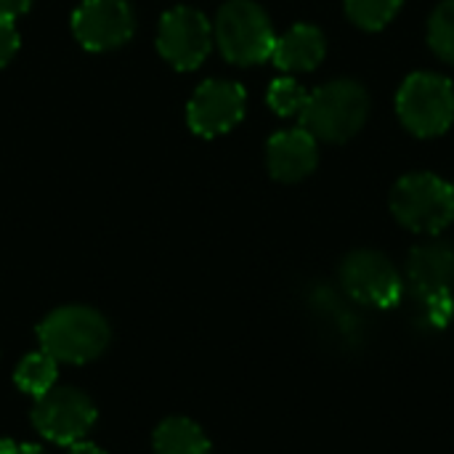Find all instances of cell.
Returning a JSON list of instances; mask_svg holds the SVG:
<instances>
[{
	"label": "cell",
	"mask_w": 454,
	"mask_h": 454,
	"mask_svg": "<svg viewBox=\"0 0 454 454\" xmlns=\"http://www.w3.org/2000/svg\"><path fill=\"white\" fill-rule=\"evenodd\" d=\"M325 53L327 43L322 29L314 24H298L274 43L271 59L285 72H311L322 64Z\"/></svg>",
	"instance_id": "obj_13"
},
{
	"label": "cell",
	"mask_w": 454,
	"mask_h": 454,
	"mask_svg": "<svg viewBox=\"0 0 454 454\" xmlns=\"http://www.w3.org/2000/svg\"><path fill=\"white\" fill-rule=\"evenodd\" d=\"M154 454H210V442L197 423L168 418L154 431Z\"/></svg>",
	"instance_id": "obj_14"
},
{
	"label": "cell",
	"mask_w": 454,
	"mask_h": 454,
	"mask_svg": "<svg viewBox=\"0 0 454 454\" xmlns=\"http://www.w3.org/2000/svg\"><path fill=\"white\" fill-rule=\"evenodd\" d=\"M306 98H309V93L290 77H279L269 88V106L282 117L301 114V109L306 106Z\"/></svg>",
	"instance_id": "obj_18"
},
{
	"label": "cell",
	"mask_w": 454,
	"mask_h": 454,
	"mask_svg": "<svg viewBox=\"0 0 454 454\" xmlns=\"http://www.w3.org/2000/svg\"><path fill=\"white\" fill-rule=\"evenodd\" d=\"M32 5V0H0V19H16L21 16L27 8Z\"/></svg>",
	"instance_id": "obj_20"
},
{
	"label": "cell",
	"mask_w": 454,
	"mask_h": 454,
	"mask_svg": "<svg viewBox=\"0 0 454 454\" xmlns=\"http://www.w3.org/2000/svg\"><path fill=\"white\" fill-rule=\"evenodd\" d=\"M19 51V32L11 19H0V67H5Z\"/></svg>",
	"instance_id": "obj_19"
},
{
	"label": "cell",
	"mask_w": 454,
	"mask_h": 454,
	"mask_svg": "<svg viewBox=\"0 0 454 454\" xmlns=\"http://www.w3.org/2000/svg\"><path fill=\"white\" fill-rule=\"evenodd\" d=\"M266 160H269V170L277 181H282V184L303 181L306 176H311L317 170V162H319L317 138L303 128L282 130V133L271 136Z\"/></svg>",
	"instance_id": "obj_12"
},
{
	"label": "cell",
	"mask_w": 454,
	"mask_h": 454,
	"mask_svg": "<svg viewBox=\"0 0 454 454\" xmlns=\"http://www.w3.org/2000/svg\"><path fill=\"white\" fill-rule=\"evenodd\" d=\"M396 112L402 125L420 138H434L447 133L454 122L452 82L434 72L410 74L399 88Z\"/></svg>",
	"instance_id": "obj_6"
},
{
	"label": "cell",
	"mask_w": 454,
	"mask_h": 454,
	"mask_svg": "<svg viewBox=\"0 0 454 454\" xmlns=\"http://www.w3.org/2000/svg\"><path fill=\"white\" fill-rule=\"evenodd\" d=\"M93 423H96L93 402L72 386L51 388L45 396L35 402L32 410V426L37 428V434L61 447L64 444L72 447L82 442L93 428Z\"/></svg>",
	"instance_id": "obj_7"
},
{
	"label": "cell",
	"mask_w": 454,
	"mask_h": 454,
	"mask_svg": "<svg viewBox=\"0 0 454 454\" xmlns=\"http://www.w3.org/2000/svg\"><path fill=\"white\" fill-rule=\"evenodd\" d=\"M56 364H59V362H56L51 354H45V351L29 354V356H24V359L19 362L16 372H13V383H16L24 394L40 399V396H45V394L53 388V383H56Z\"/></svg>",
	"instance_id": "obj_15"
},
{
	"label": "cell",
	"mask_w": 454,
	"mask_h": 454,
	"mask_svg": "<svg viewBox=\"0 0 454 454\" xmlns=\"http://www.w3.org/2000/svg\"><path fill=\"white\" fill-rule=\"evenodd\" d=\"M402 5L404 0H346V13L356 27L375 32L394 21Z\"/></svg>",
	"instance_id": "obj_16"
},
{
	"label": "cell",
	"mask_w": 454,
	"mask_h": 454,
	"mask_svg": "<svg viewBox=\"0 0 454 454\" xmlns=\"http://www.w3.org/2000/svg\"><path fill=\"white\" fill-rule=\"evenodd\" d=\"M69 454H106V452H101V450H98L96 444H88V442H77V444H72Z\"/></svg>",
	"instance_id": "obj_22"
},
{
	"label": "cell",
	"mask_w": 454,
	"mask_h": 454,
	"mask_svg": "<svg viewBox=\"0 0 454 454\" xmlns=\"http://www.w3.org/2000/svg\"><path fill=\"white\" fill-rule=\"evenodd\" d=\"M340 285L348 298L372 309H394L404 285L394 263L375 250H356L340 266Z\"/></svg>",
	"instance_id": "obj_8"
},
{
	"label": "cell",
	"mask_w": 454,
	"mask_h": 454,
	"mask_svg": "<svg viewBox=\"0 0 454 454\" xmlns=\"http://www.w3.org/2000/svg\"><path fill=\"white\" fill-rule=\"evenodd\" d=\"M213 45V29L210 21L197 8H173L162 16L160 32H157V48L165 61H170L176 69H197Z\"/></svg>",
	"instance_id": "obj_9"
},
{
	"label": "cell",
	"mask_w": 454,
	"mask_h": 454,
	"mask_svg": "<svg viewBox=\"0 0 454 454\" xmlns=\"http://www.w3.org/2000/svg\"><path fill=\"white\" fill-rule=\"evenodd\" d=\"M245 117V90L229 80H207L189 101V128L205 138L231 130Z\"/></svg>",
	"instance_id": "obj_11"
},
{
	"label": "cell",
	"mask_w": 454,
	"mask_h": 454,
	"mask_svg": "<svg viewBox=\"0 0 454 454\" xmlns=\"http://www.w3.org/2000/svg\"><path fill=\"white\" fill-rule=\"evenodd\" d=\"M428 45L434 48V53L454 64V0H444L428 21Z\"/></svg>",
	"instance_id": "obj_17"
},
{
	"label": "cell",
	"mask_w": 454,
	"mask_h": 454,
	"mask_svg": "<svg viewBox=\"0 0 454 454\" xmlns=\"http://www.w3.org/2000/svg\"><path fill=\"white\" fill-rule=\"evenodd\" d=\"M215 43L231 64H261L271 59L274 29L266 11L253 0H229L215 19Z\"/></svg>",
	"instance_id": "obj_5"
},
{
	"label": "cell",
	"mask_w": 454,
	"mask_h": 454,
	"mask_svg": "<svg viewBox=\"0 0 454 454\" xmlns=\"http://www.w3.org/2000/svg\"><path fill=\"white\" fill-rule=\"evenodd\" d=\"M0 454H45L37 444H16L11 439H0Z\"/></svg>",
	"instance_id": "obj_21"
},
{
	"label": "cell",
	"mask_w": 454,
	"mask_h": 454,
	"mask_svg": "<svg viewBox=\"0 0 454 454\" xmlns=\"http://www.w3.org/2000/svg\"><path fill=\"white\" fill-rule=\"evenodd\" d=\"M136 16L128 0H85L72 16V32L88 51H112L133 37Z\"/></svg>",
	"instance_id": "obj_10"
},
{
	"label": "cell",
	"mask_w": 454,
	"mask_h": 454,
	"mask_svg": "<svg viewBox=\"0 0 454 454\" xmlns=\"http://www.w3.org/2000/svg\"><path fill=\"white\" fill-rule=\"evenodd\" d=\"M407 282L420 301L426 322L436 330L447 327L454 314V247L447 242L415 247L407 261Z\"/></svg>",
	"instance_id": "obj_4"
},
{
	"label": "cell",
	"mask_w": 454,
	"mask_h": 454,
	"mask_svg": "<svg viewBox=\"0 0 454 454\" xmlns=\"http://www.w3.org/2000/svg\"><path fill=\"white\" fill-rule=\"evenodd\" d=\"M370 114V93L356 80H333L309 93L301 109V128L319 141L343 144L354 138Z\"/></svg>",
	"instance_id": "obj_1"
},
{
	"label": "cell",
	"mask_w": 454,
	"mask_h": 454,
	"mask_svg": "<svg viewBox=\"0 0 454 454\" xmlns=\"http://www.w3.org/2000/svg\"><path fill=\"white\" fill-rule=\"evenodd\" d=\"M109 335L106 319L88 306L56 309L37 327L43 351L67 364H85L101 356L109 346Z\"/></svg>",
	"instance_id": "obj_2"
},
{
	"label": "cell",
	"mask_w": 454,
	"mask_h": 454,
	"mask_svg": "<svg viewBox=\"0 0 454 454\" xmlns=\"http://www.w3.org/2000/svg\"><path fill=\"white\" fill-rule=\"evenodd\" d=\"M391 210L404 229L439 234L454 221V186L434 173H410L394 186Z\"/></svg>",
	"instance_id": "obj_3"
}]
</instances>
